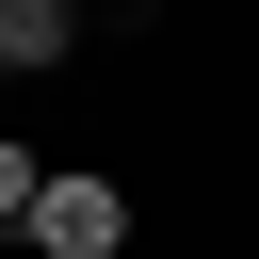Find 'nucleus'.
<instances>
[{
  "mask_svg": "<svg viewBox=\"0 0 259 259\" xmlns=\"http://www.w3.org/2000/svg\"><path fill=\"white\" fill-rule=\"evenodd\" d=\"M32 259H130V178L49 162V194H32Z\"/></svg>",
  "mask_w": 259,
  "mask_h": 259,
  "instance_id": "nucleus-1",
  "label": "nucleus"
},
{
  "mask_svg": "<svg viewBox=\"0 0 259 259\" xmlns=\"http://www.w3.org/2000/svg\"><path fill=\"white\" fill-rule=\"evenodd\" d=\"M32 194H49V162H32L16 130H0V227H32Z\"/></svg>",
  "mask_w": 259,
  "mask_h": 259,
  "instance_id": "nucleus-2",
  "label": "nucleus"
},
{
  "mask_svg": "<svg viewBox=\"0 0 259 259\" xmlns=\"http://www.w3.org/2000/svg\"><path fill=\"white\" fill-rule=\"evenodd\" d=\"M0 81H16V49H0Z\"/></svg>",
  "mask_w": 259,
  "mask_h": 259,
  "instance_id": "nucleus-3",
  "label": "nucleus"
}]
</instances>
